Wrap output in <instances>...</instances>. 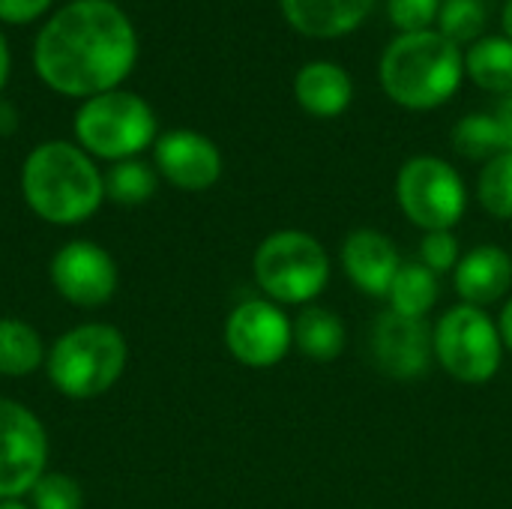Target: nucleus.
<instances>
[{"label": "nucleus", "instance_id": "obj_28", "mask_svg": "<svg viewBox=\"0 0 512 509\" xmlns=\"http://www.w3.org/2000/svg\"><path fill=\"white\" fill-rule=\"evenodd\" d=\"M387 12L402 33H420L438 21L441 0H387Z\"/></svg>", "mask_w": 512, "mask_h": 509}, {"label": "nucleus", "instance_id": "obj_13", "mask_svg": "<svg viewBox=\"0 0 512 509\" xmlns=\"http://www.w3.org/2000/svg\"><path fill=\"white\" fill-rule=\"evenodd\" d=\"M153 168L183 192H204L222 177V153L195 129H171L153 144Z\"/></svg>", "mask_w": 512, "mask_h": 509}, {"label": "nucleus", "instance_id": "obj_27", "mask_svg": "<svg viewBox=\"0 0 512 509\" xmlns=\"http://www.w3.org/2000/svg\"><path fill=\"white\" fill-rule=\"evenodd\" d=\"M462 261V246L453 231H426L420 240V264H426L435 276L453 273Z\"/></svg>", "mask_w": 512, "mask_h": 509}, {"label": "nucleus", "instance_id": "obj_19", "mask_svg": "<svg viewBox=\"0 0 512 509\" xmlns=\"http://www.w3.org/2000/svg\"><path fill=\"white\" fill-rule=\"evenodd\" d=\"M465 72L489 93H512V42L507 36H483L465 51Z\"/></svg>", "mask_w": 512, "mask_h": 509}, {"label": "nucleus", "instance_id": "obj_22", "mask_svg": "<svg viewBox=\"0 0 512 509\" xmlns=\"http://www.w3.org/2000/svg\"><path fill=\"white\" fill-rule=\"evenodd\" d=\"M105 198L123 207H138L150 201L159 189V171L141 159H123L114 162L105 174Z\"/></svg>", "mask_w": 512, "mask_h": 509}, {"label": "nucleus", "instance_id": "obj_20", "mask_svg": "<svg viewBox=\"0 0 512 509\" xmlns=\"http://www.w3.org/2000/svg\"><path fill=\"white\" fill-rule=\"evenodd\" d=\"M438 297H441V282L420 261H402V267L387 291L390 309L405 318H426L435 309Z\"/></svg>", "mask_w": 512, "mask_h": 509}, {"label": "nucleus", "instance_id": "obj_4", "mask_svg": "<svg viewBox=\"0 0 512 509\" xmlns=\"http://www.w3.org/2000/svg\"><path fill=\"white\" fill-rule=\"evenodd\" d=\"M129 360L126 339L111 324H78L54 339L45 369L57 393L69 399H96L108 393Z\"/></svg>", "mask_w": 512, "mask_h": 509}, {"label": "nucleus", "instance_id": "obj_32", "mask_svg": "<svg viewBox=\"0 0 512 509\" xmlns=\"http://www.w3.org/2000/svg\"><path fill=\"white\" fill-rule=\"evenodd\" d=\"M498 330H501V339H504V348L512 351V297L504 303L501 309V318H498Z\"/></svg>", "mask_w": 512, "mask_h": 509}, {"label": "nucleus", "instance_id": "obj_18", "mask_svg": "<svg viewBox=\"0 0 512 509\" xmlns=\"http://www.w3.org/2000/svg\"><path fill=\"white\" fill-rule=\"evenodd\" d=\"M345 324L333 309L306 306L294 321V345L315 363H330L345 351Z\"/></svg>", "mask_w": 512, "mask_h": 509}, {"label": "nucleus", "instance_id": "obj_31", "mask_svg": "<svg viewBox=\"0 0 512 509\" xmlns=\"http://www.w3.org/2000/svg\"><path fill=\"white\" fill-rule=\"evenodd\" d=\"M15 126H18V111H15V105L0 99V135H12Z\"/></svg>", "mask_w": 512, "mask_h": 509}, {"label": "nucleus", "instance_id": "obj_6", "mask_svg": "<svg viewBox=\"0 0 512 509\" xmlns=\"http://www.w3.org/2000/svg\"><path fill=\"white\" fill-rule=\"evenodd\" d=\"M255 282L276 306H306L330 282V255L306 231L267 234L252 258Z\"/></svg>", "mask_w": 512, "mask_h": 509}, {"label": "nucleus", "instance_id": "obj_17", "mask_svg": "<svg viewBox=\"0 0 512 509\" xmlns=\"http://www.w3.org/2000/svg\"><path fill=\"white\" fill-rule=\"evenodd\" d=\"M294 96L300 108L312 117H339L351 105L354 81L339 63L312 60L297 72Z\"/></svg>", "mask_w": 512, "mask_h": 509}, {"label": "nucleus", "instance_id": "obj_8", "mask_svg": "<svg viewBox=\"0 0 512 509\" xmlns=\"http://www.w3.org/2000/svg\"><path fill=\"white\" fill-rule=\"evenodd\" d=\"M396 198L411 225L453 231L468 210V189L459 171L438 156H411L396 177Z\"/></svg>", "mask_w": 512, "mask_h": 509}, {"label": "nucleus", "instance_id": "obj_3", "mask_svg": "<svg viewBox=\"0 0 512 509\" xmlns=\"http://www.w3.org/2000/svg\"><path fill=\"white\" fill-rule=\"evenodd\" d=\"M384 93L408 111H432L453 99L465 75V54L438 30L399 33L381 57Z\"/></svg>", "mask_w": 512, "mask_h": 509}, {"label": "nucleus", "instance_id": "obj_12", "mask_svg": "<svg viewBox=\"0 0 512 509\" xmlns=\"http://www.w3.org/2000/svg\"><path fill=\"white\" fill-rule=\"evenodd\" d=\"M372 360L387 378H396V381L423 378L435 360L429 321L405 318L393 309L378 315L372 327Z\"/></svg>", "mask_w": 512, "mask_h": 509}, {"label": "nucleus", "instance_id": "obj_25", "mask_svg": "<svg viewBox=\"0 0 512 509\" xmlns=\"http://www.w3.org/2000/svg\"><path fill=\"white\" fill-rule=\"evenodd\" d=\"M486 30V6L480 0H444L438 12V33L456 42L459 48L483 39Z\"/></svg>", "mask_w": 512, "mask_h": 509}, {"label": "nucleus", "instance_id": "obj_30", "mask_svg": "<svg viewBox=\"0 0 512 509\" xmlns=\"http://www.w3.org/2000/svg\"><path fill=\"white\" fill-rule=\"evenodd\" d=\"M495 120H498V129L504 138V153H512V93L501 96V102L495 108Z\"/></svg>", "mask_w": 512, "mask_h": 509}, {"label": "nucleus", "instance_id": "obj_10", "mask_svg": "<svg viewBox=\"0 0 512 509\" xmlns=\"http://www.w3.org/2000/svg\"><path fill=\"white\" fill-rule=\"evenodd\" d=\"M231 357L249 369H270L294 345V321L273 300H243L225 321Z\"/></svg>", "mask_w": 512, "mask_h": 509}, {"label": "nucleus", "instance_id": "obj_23", "mask_svg": "<svg viewBox=\"0 0 512 509\" xmlns=\"http://www.w3.org/2000/svg\"><path fill=\"white\" fill-rule=\"evenodd\" d=\"M453 147L459 156L474 162H489L504 153V138L495 114H468L453 126Z\"/></svg>", "mask_w": 512, "mask_h": 509}, {"label": "nucleus", "instance_id": "obj_7", "mask_svg": "<svg viewBox=\"0 0 512 509\" xmlns=\"http://www.w3.org/2000/svg\"><path fill=\"white\" fill-rule=\"evenodd\" d=\"M435 360L462 384H489L504 360V339L486 309L459 303L441 315L432 330Z\"/></svg>", "mask_w": 512, "mask_h": 509}, {"label": "nucleus", "instance_id": "obj_14", "mask_svg": "<svg viewBox=\"0 0 512 509\" xmlns=\"http://www.w3.org/2000/svg\"><path fill=\"white\" fill-rule=\"evenodd\" d=\"M342 267L348 279L369 297H387L402 258L396 243L378 228H357L342 243Z\"/></svg>", "mask_w": 512, "mask_h": 509}, {"label": "nucleus", "instance_id": "obj_24", "mask_svg": "<svg viewBox=\"0 0 512 509\" xmlns=\"http://www.w3.org/2000/svg\"><path fill=\"white\" fill-rule=\"evenodd\" d=\"M477 198L489 216L501 222L512 219V153H498L483 165L477 180Z\"/></svg>", "mask_w": 512, "mask_h": 509}, {"label": "nucleus", "instance_id": "obj_26", "mask_svg": "<svg viewBox=\"0 0 512 509\" xmlns=\"http://www.w3.org/2000/svg\"><path fill=\"white\" fill-rule=\"evenodd\" d=\"M30 509H84V492L78 480L45 471L30 489Z\"/></svg>", "mask_w": 512, "mask_h": 509}, {"label": "nucleus", "instance_id": "obj_9", "mask_svg": "<svg viewBox=\"0 0 512 509\" xmlns=\"http://www.w3.org/2000/svg\"><path fill=\"white\" fill-rule=\"evenodd\" d=\"M45 462L48 435L39 417L15 399H0V501L30 495Z\"/></svg>", "mask_w": 512, "mask_h": 509}, {"label": "nucleus", "instance_id": "obj_34", "mask_svg": "<svg viewBox=\"0 0 512 509\" xmlns=\"http://www.w3.org/2000/svg\"><path fill=\"white\" fill-rule=\"evenodd\" d=\"M501 21H504V33H507V39L512 42V0L504 3V15H501Z\"/></svg>", "mask_w": 512, "mask_h": 509}, {"label": "nucleus", "instance_id": "obj_16", "mask_svg": "<svg viewBox=\"0 0 512 509\" xmlns=\"http://www.w3.org/2000/svg\"><path fill=\"white\" fill-rule=\"evenodd\" d=\"M285 21L312 39H336L357 30L375 0H279Z\"/></svg>", "mask_w": 512, "mask_h": 509}, {"label": "nucleus", "instance_id": "obj_35", "mask_svg": "<svg viewBox=\"0 0 512 509\" xmlns=\"http://www.w3.org/2000/svg\"><path fill=\"white\" fill-rule=\"evenodd\" d=\"M0 509H30V507H24L21 501H0Z\"/></svg>", "mask_w": 512, "mask_h": 509}, {"label": "nucleus", "instance_id": "obj_15", "mask_svg": "<svg viewBox=\"0 0 512 509\" xmlns=\"http://www.w3.org/2000/svg\"><path fill=\"white\" fill-rule=\"evenodd\" d=\"M453 285L462 303L477 309L504 300L512 288V255L495 243H480L468 249L453 270Z\"/></svg>", "mask_w": 512, "mask_h": 509}, {"label": "nucleus", "instance_id": "obj_5", "mask_svg": "<svg viewBox=\"0 0 512 509\" xmlns=\"http://www.w3.org/2000/svg\"><path fill=\"white\" fill-rule=\"evenodd\" d=\"M75 138L93 159L123 162L138 159L141 150L156 144L159 123L147 99L117 87L81 102L75 111Z\"/></svg>", "mask_w": 512, "mask_h": 509}, {"label": "nucleus", "instance_id": "obj_2", "mask_svg": "<svg viewBox=\"0 0 512 509\" xmlns=\"http://www.w3.org/2000/svg\"><path fill=\"white\" fill-rule=\"evenodd\" d=\"M27 207L51 225H81L105 201V180L93 156L69 141L36 144L21 168Z\"/></svg>", "mask_w": 512, "mask_h": 509}, {"label": "nucleus", "instance_id": "obj_11", "mask_svg": "<svg viewBox=\"0 0 512 509\" xmlns=\"http://www.w3.org/2000/svg\"><path fill=\"white\" fill-rule=\"evenodd\" d=\"M51 285L66 303L78 309H99L117 291V264L99 243L72 240L51 258Z\"/></svg>", "mask_w": 512, "mask_h": 509}, {"label": "nucleus", "instance_id": "obj_1", "mask_svg": "<svg viewBox=\"0 0 512 509\" xmlns=\"http://www.w3.org/2000/svg\"><path fill=\"white\" fill-rule=\"evenodd\" d=\"M138 60V33L111 0H72L33 42V69L60 96L93 99L117 90Z\"/></svg>", "mask_w": 512, "mask_h": 509}, {"label": "nucleus", "instance_id": "obj_33", "mask_svg": "<svg viewBox=\"0 0 512 509\" xmlns=\"http://www.w3.org/2000/svg\"><path fill=\"white\" fill-rule=\"evenodd\" d=\"M9 66H12V57H9V45H6V36L0 33V90L6 87V78H9Z\"/></svg>", "mask_w": 512, "mask_h": 509}, {"label": "nucleus", "instance_id": "obj_29", "mask_svg": "<svg viewBox=\"0 0 512 509\" xmlns=\"http://www.w3.org/2000/svg\"><path fill=\"white\" fill-rule=\"evenodd\" d=\"M48 6H51V0H0V21L3 24H30Z\"/></svg>", "mask_w": 512, "mask_h": 509}, {"label": "nucleus", "instance_id": "obj_21", "mask_svg": "<svg viewBox=\"0 0 512 509\" xmlns=\"http://www.w3.org/2000/svg\"><path fill=\"white\" fill-rule=\"evenodd\" d=\"M45 345L36 327L18 318H0V375L24 378L45 363Z\"/></svg>", "mask_w": 512, "mask_h": 509}]
</instances>
